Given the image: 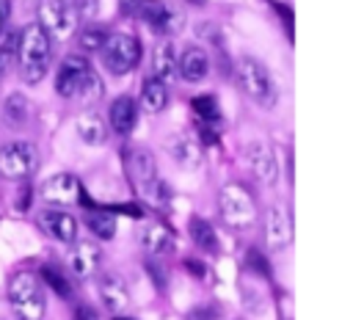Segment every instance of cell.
<instances>
[{"label":"cell","instance_id":"cell-31","mask_svg":"<svg viewBox=\"0 0 353 320\" xmlns=\"http://www.w3.org/2000/svg\"><path fill=\"white\" fill-rule=\"evenodd\" d=\"M72 3H74V11L80 19H91L99 8V0H72Z\"/></svg>","mask_w":353,"mask_h":320},{"label":"cell","instance_id":"cell-37","mask_svg":"<svg viewBox=\"0 0 353 320\" xmlns=\"http://www.w3.org/2000/svg\"><path fill=\"white\" fill-rule=\"evenodd\" d=\"M113 320H132V317H124V314H116Z\"/></svg>","mask_w":353,"mask_h":320},{"label":"cell","instance_id":"cell-19","mask_svg":"<svg viewBox=\"0 0 353 320\" xmlns=\"http://www.w3.org/2000/svg\"><path fill=\"white\" fill-rule=\"evenodd\" d=\"M179 77L188 83H201L210 74V55L201 47H185L179 61H176Z\"/></svg>","mask_w":353,"mask_h":320},{"label":"cell","instance_id":"cell-17","mask_svg":"<svg viewBox=\"0 0 353 320\" xmlns=\"http://www.w3.org/2000/svg\"><path fill=\"white\" fill-rule=\"evenodd\" d=\"M80 179L74 177V174H52L44 185H41V193H44V199L47 201H52V204H72L77 196H80Z\"/></svg>","mask_w":353,"mask_h":320},{"label":"cell","instance_id":"cell-10","mask_svg":"<svg viewBox=\"0 0 353 320\" xmlns=\"http://www.w3.org/2000/svg\"><path fill=\"white\" fill-rule=\"evenodd\" d=\"M138 17H141V19L149 25V30L157 33V36H174V33H179L182 25H185V14H182L176 6L165 3V0H143Z\"/></svg>","mask_w":353,"mask_h":320},{"label":"cell","instance_id":"cell-22","mask_svg":"<svg viewBox=\"0 0 353 320\" xmlns=\"http://www.w3.org/2000/svg\"><path fill=\"white\" fill-rule=\"evenodd\" d=\"M176 47H174V41H163L157 50H154V77L160 80V83H174L176 80V74H179V69H176Z\"/></svg>","mask_w":353,"mask_h":320},{"label":"cell","instance_id":"cell-20","mask_svg":"<svg viewBox=\"0 0 353 320\" xmlns=\"http://www.w3.org/2000/svg\"><path fill=\"white\" fill-rule=\"evenodd\" d=\"M245 163H248L251 174L259 182H265V185L276 182V160H273V152L265 143H248L245 146Z\"/></svg>","mask_w":353,"mask_h":320},{"label":"cell","instance_id":"cell-12","mask_svg":"<svg viewBox=\"0 0 353 320\" xmlns=\"http://www.w3.org/2000/svg\"><path fill=\"white\" fill-rule=\"evenodd\" d=\"M265 240H268V248H273V251L284 248L292 240V218H290L287 207L273 204L268 210V215H265Z\"/></svg>","mask_w":353,"mask_h":320},{"label":"cell","instance_id":"cell-4","mask_svg":"<svg viewBox=\"0 0 353 320\" xmlns=\"http://www.w3.org/2000/svg\"><path fill=\"white\" fill-rule=\"evenodd\" d=\"M218 210L221 218L232 226V229H251L259 218L256 201L251 196L248 188H243L240 182H226L218 193Z\"/></svg>","mask_w":353,"mask_h":320},{"label":"cell","instance_id":"cell-35","mask_svg":"<svg viewBox=\"0 0 353 320\" xmlns=\"http://www.w3.org/2000/svg\"><path fill=\"white\" fill-rule=\"evenodd\" d=\"M72 320H99V317H97V312H94L91 306H77Z\"/></svg>","mask_w":353,"mask_h":320},{"label":"cell","instance_id":"cell-21","mask_svg":"<svg viewBox=\"0 0 353 320\" xmlns=\"http://www.w3.org/2000/svg\"><path fill=\"white\" fill-rule=\"evenodd\" d=\"M74 127H77L80 141L88 143V146H102V143L108 141V121H105L102 116H97V113H83V116H77Z\"/></svg>","mask_w":353,"mask_h":320},{"label":"cell","instance_id":"cell-34","mask_svg":"<svg viewBox=\"0 0 353 320\" xmlns=\"http://www.w3.org/2000/svg\"><path fill=\"white\" fill-rule=\"evenodd\" d=\"M8 17H11V0H0V33L8 28Z\"/></svg>","mask_w":353,"mask_h":320},{"label":"cell","instance_id":"cell-27","mask_svg":"<svg viewBox=\"0 0 353 320\" xmlns=\"http://www.w3.org/2000/svg\"><path fill=\"white\" fill-rule=\"evenodd\" d=\"M108 36H110L108 28H102V25H85V28H80V33H77V44H80V50H85V52H99L102 44L108 41Z\"/></svg>","mask_w":353,"mask_h":320},{"label":"cell","instance_id":"cell-23","mask_svg":"<svg viewBox=\"0 0 353 320\" xmlns=\"http://www.w3.org/2000/svg\"><path fill=\"white\" fill-rule=\"evenodd\" d=\"M141 105L149 113H160L168 105V88L165 83H160L157 77H146L141 86Z\"/></svg>","mask_w":353,"mask_h":320},{"label":"cell","instance_id":"cell-14","mask_svg":"<svg viewBox=\"0 0 353 320\" xmlns=\"http://www.w3.org/2000/svg\"><path fill=\"white\" fill-rule=\"evenodd\" d=\"M39 226L61 243H74V237H77V218L66 210H41Z\"/></svg>","mask_w":353,"mask_h":320},{"label":"cell","instance_id":"cell-18","mask_svg":"<svg viewBox=\"0 0 353 320\" xmlns=\"http://www.w3.org/2000/svg\"><path fill=\"white\" fill-rule=\"evenodd\" d=\"M138 240H141V246H143L149 254H154V257H165V254H171V251L176 248L174 232H171L168 226H163V223H143Z\"/></svg>","mask_w":353,"mask_h":320},{"label":"cell","instance_id":"cell-36","mask_svg":"<svg viewBox=\"0 0 353 320\" xmlns=\"http://www.w3.org/2000/svg\"><path fill=\"white\" fill-rule=\"evenodd\" d=\"M185 265H188V268H190V273H193V276H204V265H201V262H199V265H196V262H193V259H185Z\"/></svg>","mask_w":353,"mask_h":320},{"label":"cell","instance_id":"cell-30","mask_svg":"<svg viewBox=\"0 0 353 320\" xmlns=\"http://www.w3.org/2000/svg\"><path fill=\"white\" fill-rule=\"evenodd\" d=\"M17 47H19V30H3L0 33V66L6 69L14 58H17Z\"/></svg>","mask_w":353,"mask_h":320},{"label":"cell","instance_id":"cell-15","mask_svg":"<svg viewBox=\"0 0 353 320\" xmlns=\"http://www.w3.org/2000/svg\"><path fill=\"white\" fill-rule=\"evenodd\" d=\"M108 124L113 132L119 135H130L135 127H138V102L132 97H116L110 102V110H108Z\"/></svg>","mask_w":353,"mask_h":320},{"label":"cell","instance_id":"cell-3","mask_svg":"<svg viewBox=\"0 0 353 320\" xmlns=\"http://www.w3.org/2000/svg\"><path fill=\"white\" fill-rule=\"evenodd\" d=\"M8 303L17 320H41L47 314V295L36 273L17 270L8 279Z\"/></svg>","mask_w":353,"mask_h":320},{"label":"cell","instance_id":"cell-16","mask_svg":"<svg viewBox=\"0 0 353 320\" xmlns=\"http://www.w3.org/2000/svg\"><path fill=\"white\" fill-rule=\"evenodd\" d=\"M168 154H171V160H174L179 168L193 171V168L201 166V146H199V141H196L190 132L171 135V141H168Z\"/></svg>","mask_w":353,"mask_h":320},{"label":"cell","instance_id":"cell-9","mask_svg":"<svg viewBox=\"0 0 353 320\" xmlns=\"http://www.w3.org/2000/svg\"><path fill=\"white\" fill-rule=\"evenodd\" d=\"M130 174L138 185V190L154 201V204H165V185L157 179V166H154V157L146 152V149H132L130 152Z\"/></svg>","mask_w":353,"mask_h":320},{"label":"cell","instance_id":"cell-5","mask_svg":"<svg viewBox=\"0 0 353 320\" xmlns=\"http://www.w3.org/2000/svg\"><path fill=\"white\" fill-rule=\"evenodd\" d=\"M234 74H237L240 91L251 102H256L262 108H270L276 102V86H273V77L265 63H259L256 58H240L234 66Z\"/></svg>","mask_w":353,"mask_h":320},{"label":"cell","instance_id":"cell-26","mask_svg":"<svg viewBox=\"0 0 353 320\" xmlns=\"http://www.w3.org/2000/svg\"><path fill=\"white\" fill-rule=\"evenodd\" d=\"M85 226L99 240H113V234H116V221H113V215L108 210H91V212H85Z\"/></svg>","mask_w":353,"mask_h":320},{"label":"cell","instance_id":"cell-13","mask_svg":"<svg viewBox=\"0 0 353 320\" xmlns=\"http://www.w3.org/2000/svg\"><path fill=\"white\" fill-rule=\"evenodd\" d=\"M99 262H102V251H99V246L91 243V240L74 243V246L69 248V254H66L69 270H72L74 276H80V279L94 276V273L99 270Z\"/></svg>","mask_w":353,"mask_h":320},{"label":"cell","instance_id":"cell-32","mask_svg":"<svg viewBox=\"0 0 353 320\" xmlns=\"http://www.w3.org/2000/svg\"><path fill=\"white\" fill-rule=\"evenodd\" d=\"M215 317H218V309L215 306H196L188 314V320H215Z\"/></svg>","mask_w":353,"mask_h":320},{"label":"cell","instance_id":"cell-29","mask_svg":"<svg viewBox=\"0 0 353 320\" xmlns=\"http://www.w3.org/2000/svg\"><path fill=\"white\" fill-rule=\"evenodd\" d=\"M41 279H44V284H47L52 292H58L61 298H69V295H72V284H69V279H66V273H63L61 268H55V265H41Z\"/></svg>","mask_w":353,"mask_h":320},{"label":"cell","instance_id":"cell-24","mask_svg":"<svg viewBox=\"0 0 353 320\" xmlns=\"http://www.w3.org/2000/svg\"><path fill=\"white\" fill-rule=\"evenodd\" d=\"M188 232H190V240H193V246L199 251H204V254H215L218 251V234H215V226H210V221L190 218Z\"/></svg>","mask_w":353,"mask_h":320},{"label":"cell","instance_id":"cell-38","mask_svg":"<svg viewBox=\"0 0 353 320\" xmlns=\"http://www.w3.org/2000/svg\"><path fill=\"white\" fill-rule=\"evenodd\" d=\"M0 74H3V66H0Z\"/></svg>","mask_w":353,"mask_h":320},{"label":"cell","instance_id":"cell-33","mask_svg":"<svg viewBox=\"0 0 353 320\" xmlns=\"http://www.w3.org/2000/svg\"><path fill=\"white\" fill-rule=\"evenodd\" d=\"M119 6H121V14H124V17H138L143 0H119Z\"/></svg>","mask_w":353,"mask_h":320},{"label":"cell","instance_id":"cell-28","mask_svg":"<svg viewBox=\"0 0 353 320\" xmlns=\"http://www.w3.org/2000/svg\"><path fill=\"white\" fill-rule=\"evenodd\" d=\"M190 105H193L196 116H199L204 124H218V121H221V108H218V102H215L212 94H199V97H193Z\"/></svg>","mask_w":353,"mask_h":320},{"label":"cell","instance_id":"cell-6","mask_svg":"<svg viewBox=\"0 0 353 320\" xmlns=\"http://www.w3.org/2000/svg\"><path fill=\"white\" fill-rule=\"evenodd\" d=\"M99 55H102V66H105L110 74L121 77V74H127V72H132V69L138 66L143 50H141L138 36H130V33H110L108 41L102 44Z\"/></svg>","mask_w":353,"mask_h":320},{"label":"cell","instance_id":"cell-25","mask_svg":"<svg viewBox=\"0 0 353 320\" xmlns=\"http://www.w3.org/2000/svg\"><path fill=\"white\" fill-rule=\"evenodd\" d=\"M28 116H30V102H28V97L19 94V91L8 94L6 102H3V119H6V124L22 127V124L28 121Z\"/></svg>","mask_w":353,"mask_h":320},{"label":"cell","instance_id":"cell-2","mask_svg":"<svg viewBox=\"0 0 353 320\" xmlns=\"http://www.w3.org/2000/svg\"><path fill=\"white\" fill-rule=\"evenodd\" d=\"M55 91L63 99L94 102L102 97V80L83 55H66L55 72Z\"/></svg>","mask_w":353,"mask_h":320},{"label":"cell","instance_id":"cell-1","mask_svg":"<svg viewBox=\"0 0 353 320\" xmlns=\"http://www.w3.org/2000/svg\"><path fill=\"white\" fill-rule=\"evenodd\" d=\"M50 58H52V39H50V33L39 22L25 25L19 30V47H17V61H19L22 80L36 86L47 74V69H50Z\"/></svg>","mask_w":353,"mask_h":320},{"label":"cell","instance_id":"cell-11","mask_svg":"<svg viewBox=\"0 0 353 320\" xmlns=\"http://www.w3.org/2000/svg\"><path fill=\"white\" fill-rule=\"evenodd\" d=\"M97 292H99V301L105 303V309L110 314H124L130 309V290H127V284H124L121 276H116V273L99 276Z\"/></svg>","mask_w":353,"mask_h":320},{"label":"cell","instance_id":"cell-8","mask_svg":"<svg viewBox=\"0 0 353 320\" xmlns=\"http://www.w3.org/2000/svg\"><path fill=\"white\" fill-rule=\"evenodd\" d=\"M39 168V149L30 141H11L0 149V174L6 179H28Z\"/></svg>","mask_w":353,"mask_h":320},{"label":"cell","instance_id":"cell-7","mask_svg":"<svg viewBox=\"0 0 353 320\" xmlns=\"http://www.w3.org/2000/svg\"><path fill=\"white\" fill-rule=\"evenodd\" d=\"M39 25L50 33V39L66 41L77 33L80 17L72 0H41L39 3Z\"/></svg>","mask_w":353,"mask_h":320}]
</instances>
